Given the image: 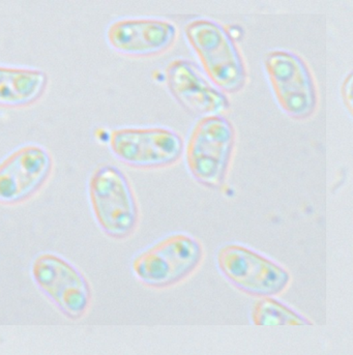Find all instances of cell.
<instances>
[{
  "label": "cell",
  "instance_id": "1",
  "mask_svg": "<svg viewBox=\"0 0 353 355\" xmlns=\"http://www.w3.org/2000/svg\"><path fill=\"white\" fill-rule=\"evenodd\" d=\"M184 35L212 84L221 92L237 94L248 83L243 54L231 33L209 19H194L184 26Z\"/></svg>",
  "mask_w": 353,
  "mask_h": 355
},
{
  "label": "cell",
  "instance_id": "4",
  "mask_svg": "<svg viewBox=\"0 0 353 355\" xmlns=\"http://www.w3.org/2000/svg\"><path fill=\"white\" fill-rule=\"evenodd\" d=\"M236 133L223 115L201 117L191 131L186 161L191 175L209 189L224 184L234 153Z\"/></svg>",
  "mask_w": 353,
  "mask_h": 355
},
{
  "label": "cell",
  "instance_id": "14",
  "mask_svg": "<svg viewBox=\"0 0 353 355\" xmlns=\"http://www.w3.org/2000/svg\"><path fill=\"white\" fill-rule=\"evenodd\" d=\"M353 75L352 71L346 76L344 79L343 83L341 86V96L343 98L344 105L346 108L350 110V114H352V82Z\"/></svg>",
  "mask_w": 353,
  "mask_h": 355
},
{
  "label": "cell",
  "instance_id": "11",
  "mask_svg": "<svg viewBox=\"0 0 353 355\" xmlns=\"http://www.w3.org/2000/svg\"><path fill=\"white\" fill-rule=\"evenodd\" d=\"M165 76L170 94L188 112L201 117L224 116L230 109L226 94L207 81L189 60H172Z\"/></svg>",
  "mask_w": 353,
  "mask_h": 355
},
{
  "label": "cell",
  "instance_id": "8",
  "mask_svg": "<svg viewBox=\"0 0 353 355\" xmlns=\"http://www.w3.org/2000/svg\"><path fill=\"white\" fill-rule=\"evenodd\" d=\"M31 276L39 289L64 316L78 320L87 313L92 300L89 282L62 256L40 254L31 264Z\"/></svg>",
  "mask_w": 353,
  "mask_h": 355
},
{
  "label": "cell",
  "instance_id": "9",
  "mask_svg": "<svg viewBox=\"0 0 353 355\" xmlns=\"http://www.w3.org/2000/svg\"><path fill=\"white\" fill-rule=\"evenodd\" d=\"M53 157L46 147L27 144L0 162V203L16 205L35 196L49 180Z\"/></svg>",
  "mask_w": 353,
  "mask_h": 355
},
{
  "label": "cell",
  "instance_id": "12",
  "mask_svg": "<svg viewBox=\"0 0 353 355\" xmlns=\"http://www.w3.org/2000/svg\"><path fill=\"white\" fill-rule=\"evenodd\" d=\"M45 71L0 66V107L25 108L39 102L47 92Z\"/></svg>",
  "mask_w": 353,
  "mask_h": 355
},
{
  "label": "cell",
  "instance_id": "7",
  "mask_svg": "<svg viewBox=\"0 0 353 355\" xmlns=\"http://www.w3.org/2000/svg\"><path fill=\"white\" fill-rule=\"evenodd\" d=\"M108 143L121 163L141 170L170 167L184 151L182 136L166 128H121L111 132Z\"/></svg>",
  "mask_w": 353,
  "mask_h": 355
},
{
  "label": "cell",
  "instance_id": "2",
  "mask_svg": "<svg viewBox=\"0 0 353 355\" xmlns=\"http://www.w3.org/2000/svg\"><path fill=\"white\" fill-rule=\"evenodd\" d=\"M88 196L101 230L117 241L129 239L137 230L140 209L128 176L117 166L102 164L88 182Z\"/></svg>",
  "mask_w": 353,
  "mask_h": 355
},
{
  "label": "cell",
  "instance_id": "13",
  "mask_svg": "<svg viewBox=\"0 0 353 355\" xmlns=\"http://www.w3.org/2000/svg\"><path fill=\"white\" fill-rule=\"evenodd\" d=\"M254 324L262 327L276 325H312L313 323L304 315L291 306L275 300L274 297H262L256 302L252 310Z\"/></svg>",
  "mask_w": 353,
  "mask_h": 355
},
{
  "label": "cell",
  "instance_id": "3",
  "mask_svg": "<svg viewBox=\"0 0 353 355\" xmlns=\"http://www.w3.org/2000/svg\"><path fill=\"white\" fill-rule=\"evenodd\" d=\"M203 258L205 249L198 239L173 233L139 252L132 260V270L147 287L165 289L194 274Z\"/></svg>",
  "mask_w": 353,
  "mask_h": 355
},
{
  "label": "cell",
  "instance_id": "5",
  "mask_svg": "<svg viewBox=\"0 0 353 355\" xmlns=\"http://www.w3.org/2000/svg\"><path fill=\"white\" fill-rule=\"evenodd\" d=\"M216 262L224 278L248 295L274 297L291 283V275L284 266L241 243L221 247Z\"/></svg>",
  "mask_w": 353,
  "mask_h": 355
},
{
  "label": "cell",
  "instance_id": "6",
  "mask_svg": "<svg viewBox=\"0 0 353 355\" xmlns=\"http://www.w3.org/2000/svg\"><path fill=\"white\" fill-rule=\"evenodd\" d=\"M264 70L281 109L291 119L307 121L316 113L319 92L308 64L288 50H273L264 58Z\"/></svg>",
  "mask_w": 353,
  "mask_h": 355
},
{
  "label": "cell",
  "instance_id": "10",
  "mask_svg": "<svg viewBox=\"0 0 353 355\" xmlns=\"http://www.w3.org/2000/svg\"><path fill=\"white\" fill-rule=\"evenodd\" d=\"M178 28L163 19L123 18L111 23L107 29L109 46L129 58H146L169 51L176 40Z\"/></svg>",
  "mask_w": 353,
  "mask_h": 355
}]
</instances>
